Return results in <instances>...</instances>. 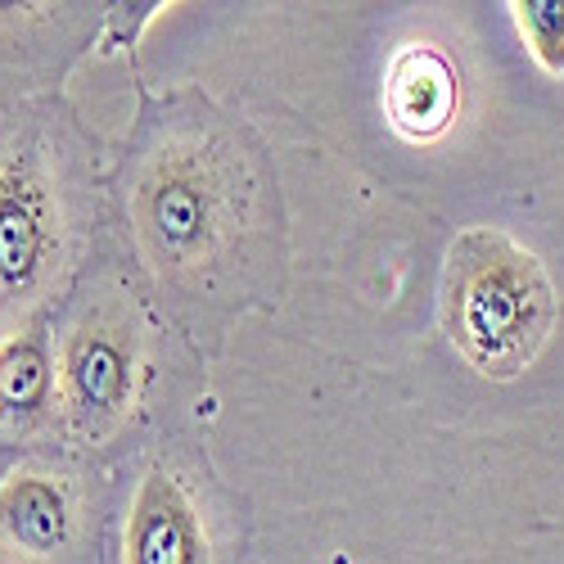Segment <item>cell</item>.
Masks as SVG:
<instances>
[{
    "label": "cell",
    "mask_w": 564,
    "mask_h": 564,
    "mask_svg": "<svg viewBox=\"0 0 564 564\" xmlns=\"http://www.w3.org/2000/svg\"><path fill=\"white\" fill-rule=\"evenodd\" d=\"M122 217L150 290L191 330L275 303L285 271L280 185L253 131L185 86L145 96L122 154Z\"/></svg>",
    "instance_id": "6da1fadb"
},
{
    "label": "cell",
    "mask_w": 564,
    "mask_h": 564,
    "mask_svg": "<svg viewBox=\"0 0 564 564\" xmlns=\"http://www.w3.org/2000/svg\"><path fill=\"white\" fill-rule=\"evenodd\" d=\"M551 275L520 240L475 226L452 240L443 267V330L484 380L524 375L555 330Z\"/></svg>",
    "instance_id": "7a4b0ae2"
},
{
    "label": "cell",
    "mask_w": 564,
    "mask_h": 564,
    "mask_svg": "<svg viewBox=\"0 0 564 564\" xmlns=\"http://www.w3.org/2000/svg\"><path fill=\"white\" fill-rule=\"evenodd\" d=\"M68 131V118H32L0 150V312H32L73 267L86 176Z\"/></svg>",
    "instance_id": "3957f363"
},
{
    "label": "cell",
    "mask_w": 564,
    "mask_h": 564,
    "mask_svg": "<svg viewBox=\"0 0 564 564\" xmlns=\"http://www.w3.org/2000/svg\"><path fill=\"white\" fill-rule=\"evenodd\" d=\"M145 321L122 294L90 299L59 339V406L77 443L113 438L145 398Z\"/></svg>",
    "instance_id": "277c9868"
},
{
    "label": "cell",
    "mask_w": 564,
    "mask_h": 564,
    "mask_svg": "<svg viewBox=\"0 0 564 564\" xmlns=\"http://www.w3.org/2000/svg\"><path fill=\"white\" fill-rule=\"evenodd\" d=\"M122 564H217V538L199 488L176 465L154 460L135 484Z\"/></svg>",
    "instance_id": "5b68a950"
},
{
    "label": "cell",
    "mask_w": 564,
    "mask_h": 564,
    "mask_svg": "<svg viewBox=\"0 0 564 564\" xmlns=\"http://www.w3.org/2000/svg\"><path fill=\"white\" fill-rule=\"evenodd\" d=\"M460 109V77L456 64L430 41L402 45L384 73V118L389 127L411 140V145H430L447 135Z\"/></svg>",
    "instance_id": "8992f818"
},
{
    "label": "cell",
    "mask_w": 564,
    "mask_h": 564,
    "mask_svg": "<svg viewBox=\"0 0 564 564\" xmlns=\"http://www.w3.org/2000/svg\"><path fill=\"white\" fill-rule=\"evenodd\" d=\"M77 533L73 484L55 469H14L0 484V538L23 560H55Z\"/></svg>",
    "instance_id": "52a82bcc"
},
{
    "label": "cell",
    "mask_w": 564,
    "mask_h": 564,
    "mask_svg": "<svg viewBox=\"0 0 564 564\" xmlns=\"http://www.w3.org/2000/svg\"><path fill=\"white\" fill-rule=\"evenodd\" d=\"M51 415H59V357L51 344V316L36 312L0 344V425L32 434Z\"/></svg>",
    "instance_id": "ba28073f"
},
{
    "label": "cell",
    "mask_w": 564,
    "mask_h": 564,
    "mask_svg": "<svg viewBox=\"0 0 564 564\" xmlns=\"http://www.w3.org/2000/svg\"><path fill=\"white\" fill-rule=\"evenodd\" d=\"M510 14L533 59L551 77H564V0H514Z\"/></svg>",
    "instance_id": "9c48e42d"
},
{
    "label": "cell",
    "mask_w": 564,
    "mask_h": 564,
    "mask_svg": "<svg viewBox=\"0 0 564 564\" xmlns=\"http://www.w3.org/2000/svg\"><path fill=\"white\" fill-rule=\"evenodd\" d=\"M163 6H109L105 19H100V36H96V55H113V51H131L145 32V23L159 19Z\"/></svg>",
    "instance_id": "30bf717a"
}]
</instances>
